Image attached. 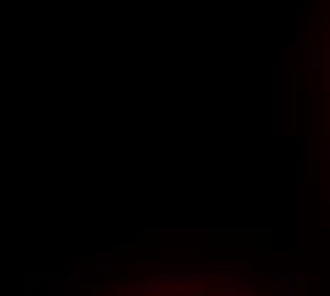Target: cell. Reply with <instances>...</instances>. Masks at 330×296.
Returning a JSON list of instances; mask_svg holds the SVG:
<instances>
[{
	"mask_svg": "<svg viewBox=\"0 0 330 296\" xmlns=\"http://www.w3.org/2000/svg\"><path fill=\"white\" fill-rule=\"evenodd\" d=\"M83 274H69V277H66V282H69V285H77V282H83Z\"/></svg>",
	"mask_w": 330,
	"mask_h": 296,
	"instance_id": "5",
	"label": "cell"
},
{
	"mask_svg": "<svg viewBox=\"0 0 330 296\" xmlns=\"http://www.w3.org/2000/svg\"><path fill=\"white\" fill-rule=\"evenodd\" d=\"M160 296H205V294H160Z\"/></svg>",
	"mask_w": 330,
	"mask_h": 296,
	"instance_id": "6",
	"label": "cell"
},
{
	"mask_svg": "<svg viewBox=\"0 0 330 296\" xmlns=\"http://www.w3.org/2000/svg\"><path fill=\"white\" fill-rule=\"evenodd\" d=\"M293 282H296V277H282L279 291H282V294H293V291H296V288H293Z\"/></svg>",
	"mask_w": 330,
	"mask_h": 296,
	"instance_id": "4",
	"label": "cell"
},
{
	"mask_svg": "<svg viewBox=\"0 0 330 296\" xmlns=\"http://www.w3.org/2000/svg\"><path fill=\"white\" fill-rule=\"evenodd\" d=\"M148 274H154L157 279H188V282L202 279L200 271H148Z\"/></svg>",
	"mask_w": 330,
	"mask_h": 296,
	"instance_id": "3",
	"label": "cell"
},
{
	"mask_svg": "<svg viewBox=\"0 0 330 296\" xmlns=\"http://www.w3.org/2000/svg\"><path fill=\"white\" fill-rule=\"evenodd\" d=\"M222 294H230V296H245L250 294V282L248 277H242V279H228V282H222Z\"/></svg>",
	"mask_w": 330,
	"mask_h": 296,
	"instance_id": "2",
	"label": "cell"
},
{
	"mask_svg": "<svg viewBox=\"0 0 330 296\" xmlns=\"http://www.w3.org/2000/svg\"><path fill=\"white\" fill-rule=\"evenodd\" d=\"M160 288H162V279L151 277V279H145V282H137V285H125V288H120V291H117L114 296H145V294L160 296Z\"/></svg>",
	"mask_w": 330,
	"mask_h": 296,
	"instance_id": "1",
	"label": "cell"
}]
</instances>
